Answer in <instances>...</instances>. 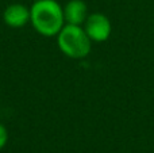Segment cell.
<instances>
[{"label": "cell", "instance_id": "obj_1", "mask_svg": "<svg viewBox=\"0 0 154 153\" xmlns=\"http://www.w3.org/2000/svg\"><path fill=\"white\" fill-rule=\"evenodd\" d=\"M30 23L42 37H57L65 26L64 7L57 0H34L30 7Z\"/></svg>", "mask_w": 154, "mask_h": 153}, {"label": "cell", "instance_id": "obj_2", "mask_svg": "<svg viewBox=\"0 0 154 153\" xmlns=\"http://www.w3.org/2000/svg\"><path fill=\"white\" fill-rule=\"evenodd\" d=\"M56 38L61 53L69 58H85L91 52L92 41L82 26L65 23Z\"/></svg>", "mask_w": 154, "mask_h": 153}, {"label": "cell", "instance_id": "obj_3", "mask_svg": "<svg viewBox=\"0 0 154 153\" xmlns=\"http://www.w3.org/2000/svg\"><path fill=\"white\" fill-rule=\"evenodd\" d=\"M85 33L93 42H104L109 38L112 26L109 19L101 12H93L88 15L85 23L82 24Z\"/></svg>", "mask_w": 154, "mask_h": 153}, {"label": "cell", "instance_id": "obj_4", "mask_svg": "<svg viewBox=\"0 0 154 153\" xmlns=\"http://www.w3.org/2000/svg\"><path fill=\"white\" fill-rule=\"evenodd\" d=\"M3 20L8 27L20 29L30 23V8L20 3H12L3 11Z\"/></svg>", "mask_w": 154, "mask_h": 153}, {"label": "cell", "instance_id": "obj_5", "mask_svg": "<svg viewBox=\"0 0 154 153\" xmlns=\"http://www.w3.org/2000/svg\"><path fill=\"white\" fill-rule=\"evenodd\" d=\"M65 23L82 26L88 18V7L82 0H69L64 7Z\"/></svg>", "mask_w": 154, "mask_h": 153}, {"label": "cell", "instance_id": "obj_6", "mask_svg": "<svg viewBox=\"0 0 154 153\" xmlns=\"http://www.w3.org/2000/svg\"><path fill=\"white\" fill-rule=\"evenodd\" d=\"M8 142V130L3 123H0V151L7 145Z\"/></svg>", "mask_w": 154, "mask_h": 153}]
</instances>
